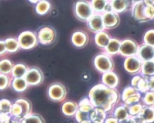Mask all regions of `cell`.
<instances>
[{
	"label": "cell",
	"mask_w": 154,
	"mask_h": 123,
	"mask_svg": "<svg viewBox=\"0 0 154 123\" xmlns=\"http://www.w3.org/2000/svg\"><path fill=\"white\" fill-rule=\"evenodd\" d=\"M108 3L107 0H92L91 2L95 13L100 14H102L105 11Z\"/></svg>",
	"instance_id": "d4e9b609"
},
{
	"label": "cell",
	"mask_w": 154,
	"mask_h": 123,
	"mask_svg": "<svg viewBox=\"0 0 154 123\" xmlns=\"http://www.w3.org/2000/svg\"><path fill=\"white\" fill-rule=\"evenodd\" d=\"M14 64L7 58H3L0 61V73L5 74H11Z\"/></svg>",
	"instance_id": "7402d4cb"
},
{
	"label": "cell",
	"mask_w": 154,
	"mask_h": 123,
	"mask_svg": "<svg viewBox=\"0 0 154 123\" xmlns=\"http://www.w3.org/2000/svg\"><path fill=\"white\" fill-rule=\"evenodd\" d=\"M102 14L106 29L114 28L119 24L120 18L118 13L114 11H105Z\"/></svg>",
	"instance_id": "30bf717a"
},
{
	"label": "cell",
	"mask_w": 154,
	"mask_h": 123,
	"mask_svg": "<svg viewBox=\"0 0 154 123\" xmlns=\"http://www.w3.org/2000/svg\"><path fill=\"white\" fill-rule=\"evenodd\" d=\"M127 0H112L111 3L112 10L117 13L125 11L127 7Z\"/></svg>",
	"instance_id": "cb8c5ba5"
},
{
	"label": "cell",
	"mask_w": 154,
	"mask_h": 123,
	"mask_svg": "<svg viewBox=\"0 0 154 123\" xmlns=\"http://www.w3.org/2000/svg\"><path fill=\"white\" fill-rule=\"evenodd\" d=\"M152 116H153L152 112L149 109H146L143 111V113H142L143 118L145 119H149L152 117Z\"/></svg>",
	"instance_id": "e575fe53"
},
{
	"label": "cell",
	"mask_w": 154,
	"mask_h": 123,
	"mask_svg": "<svg viewBox=\"0 0 154 123\" xmlns=\"http://www.w3.org/2000/svg\"><path fill=\"white\" fill-rule=\"evenodd\" d=\"M37 35L39 43L43 45H50L54 42L56 33L52 28L44 26L38 30Z\"/></svg>",
	"instance_id": "52a82bcc"
},
{
	"label": "cell",
	"mask_w": 154,
	"mask_h": 123,
	"mask_svg": "<svg viewBox=\"0 0 154 123\" xmlns=\"http://www.w3.org/2000/svg\"><path fill=\"white\" fill-rule=\"evenodd\" d=\"M139 55L143 59H149V58L153 56V52L152 49L149 48L148 46H144L140 50Z\"/></svg>",
	"instance_id": "4dcf8cb0"
},
{
	"label": "cell",
	"mask_w": 154,
	"mask_h": 123,
	"mask_svg": "<svg viewBox=\"0 0 154 123\" xmlns=\"http://www.w3.org/2000/svg\"><path fill=\"white\" fill-rule=\"evenodd\" d=\"M31 110V104L30 102L25 98H19L12 104L11 115L22 119L26 116L30 114Z\"/></svg>",
	"instance_id": "3957f363"
},
{
	"label": "cell",
	"mask_w": 154,
	"mask_h": 123,
	"mask_svg": "<svg viewBox=\"0 0 154 123\" xmlns=\"http://www.w3.org/2000/svg\"><path fill=\"white\" fill-rule=\"evenodd\" d=\"M72 44L76 47L81 48L84 47L88 41V36L87 32L81 30L74 32L71 37Z\"/></svg>",
	"instance_id": "7c38bea8"
},
{
	"label": "cell",
	"mask_w": 154,
	"mask_h": 123,
	"mask_svg": "<svg viewBox=\"0 0 154 123\" xmlns=\"http://www.w3.org/2000/svg\"><path fill=\"white\" fill-rule=\"evenodd\" d=\"M140 65L139 59L134 56L128 57L124 61L125 69L130 73L137 72L140 68Z\"/></svg>",
	"instance_id": "2e32d148"
},
{
	"label": "cell",
	"mask_w": 154,
	"mask_h": 123,
	"mask_svg": "<svg viewBox=\"0 0 154 123\" xmlns=\"http://www.w3.org/2000/svg\"><path fill=\"white\" fill-rule=\"evenodd\" d=\"M121 123H134V121L131 119H125L124 121H121Z\"/></svg>",
	"instance_id": "f35d334b"
},
{
	"label": "cell",
	"mask_w": 154,
	"mask_h": 123,
	"mask_svg": "<svg viewBox=\"0 0 154 123\" xmlns=\"http://www.w3.org/2000/svg\"><path fill=\"white\" fill-rule=\"evenodd\" d=\"M20 49L28 50L35 47L38 43L37 35L30 31L22 32L17 37Z\"/></svg>",
	"instance_id": "5b68a950"
},
{
	"label": "cell",
	"mask_w": 154,
	"mask_h": 123,
	"mask_svg": "<svg viewBox=\"0 0 154 123\" xmlns=\"http://www.w3.org/2000/svg\"><path fill=\"white\" fill-rule=\"evenodd\" d=\"M29 1L32 3H36V2H38L40 0H29Z\"/></svg>",
	"instance_id": "ab89813d"
},
{
	"label": "cell",
	"mask_w": 154,
	"mask_h": 123,
	"mask_svg": "<svg viewBox=\"0 0 154 123\" xmlns=\"http://www.w3.org/2000/svg\"><path fill=\"white\" fill-rule=\"evenodd\" d=\"M11 86L15 91L23 92L28 88L29 85L25 77H17L12 79Z\"/></svg>",
	"instance_id": "e0dca14e"
},
{
	"label": "cell",
	"mask_w": 154,
	"mask_h": 123,
	"mask_svg": "<svg viewBox=\"0 0 154 123\" xmlns=\"http://www.w3.org/2000/svg\"><path fill=\"white\" fill-rule=\"evenodd\" d=\"M121 41L116 38H111L108 44L103 49V52L110 56H114L120 53Z\"/></svg>",
	"instance_id": "9a60e30c"
},
{
	"label": "cell",
	"mask_w": 154,
	"mask_h": 123,
	"mask_svg": "<svg viewBox=\"0 0 154 123\" xmlns=\"http://www.w3.org/2000/svg\"><path fill=\"white\" fill-rule=\"evenodd\" d=\"M111 37L105 31H102L96 33L94 36V43L96 45L101 49H104L108 44Z\"/></svg>",
	"instance_id": "5bb4252c"
},
{
	"label": "cell",
	"mask_w": 154,
	"mask_h": 123,
	"mask_svg": "<svg viewBox=\"0 0 154 123\" xmlns=\"http://www.w3.org/2000/svg\"><path fill=\"white\" fill-rule=\"evenodd\" d=\"M101 80L103 84L112 88H116L119 82L118 76L113 71L102 73Z\"/></svg>",
	"instance_id": "4fadbf2b"
},
{
	"label": "cell",
	"mask_w": 154,
	"mask_h": 123,
	"mask_svg": "<svg viewBox=\"0 0 154 123\" xmlns=\"http://www.w3.org/2000/svg\"><path fill=\"white\" fill-rule=\"evenodd\" d=\"M146 2H147V3H154V0H146Z\"/></svg>",
	"instance_id": "60d3db41"
},
{
	"label": "cell",
	"mask_w": 154,
	"mask_h": 123,
	"mask_svg": "<svg viewBox=\"0 0 154 123\" xmlns=\"http://www.w3.org/2000/svg\"><path fill=\"white\" fill-rule=\"evenodd\" d=\"M79 109L78 104L75 101H65L62 106V112L63 113L69 116H73L76 114V112Z\"/></svg>",
	"instance_id": "d6986e66"
},
{
	"label": "cell",
	"mask_w": 154,
	"mask_h": 123,
	"mask_svg": "<svg viewBox=\"0 0 154 123\" xmlns=\"http://www.w3.org/2000/svg\"><path fill=\"white\" fill-rule=\"evenodd\" d=\"M7 52L6 45L5 43V40H1L0 41V56L2 57L5 53Z\"/></svg>",
	"instance_id": "d590c367"
},
{
	"label": "cell",
	"mask_w": 154,
	"mask_h": 123,
	"mask_svg": "<svg viewBox=\"0 0 154 123\" xmlns=\"http://www.w3.org/2000/svg\"><path fill=\"white\" fill-rule=\"evenodd\" d=\"M24 77L29 86H37L43 82L44 76L42 70L39 68L32 67L28 68Z\"/></svg>",
	"instance_id": "ba28073f"
},
{
	"label": "cell",
	"mask_w": 154,
	"mask_h": 123,
	"mask_svg": "<svg viewBox=\"0 0 154 123\" xmlns=\"http://www.w3.org/2000/svg\"><path fill=\"white\" fill-rule=\"evenodd\" d=\"M43 119L36 114H29L20 120V123H43Z\"/></svg>",
	"instance_id": "f546056e"
},
{
	"label": "cell",
	"mask_w": 154,
	"mask_h": 123,
	"mask_svg": "<svg viewBox=\"0 0 154 123\" xmlns=\"http://www.w3.org/2000/svg\"><path fill=\"white\" fill-rule=\"evenodd\" d=\"M106 112L98 107H94V109L90 112V120L93 122L95 123H102L106 119Z\"/></svg>",
	"instance_id": "ac0fdd59"
},
{
	"label": "cell",
	"mask_w": 154,
	"mask_h": 123,
	"mask_svg": "<svg viewBox=\"0 0 154 123\" xmlns=\"http://www.w3.org/2000/svg\"><path fill=\"white\" fill-rule=\"evenodd\" d=\"M88 96L94 107L100 108L106 112L111 111L120 99V94L116 88L108 87L102 83L93 86Z\"/></svg>",
	"instance_id": "6da1fadb"
},
{
	"label": "cell",
	"mask_w": 154,
	"mask_h": 123,
	"mask_svg": "<svg viewBox=\"0 0 154 123\" xmlns=\"http://www.w3.org/2000/svg\"><path fill=\"white\" fill-rule=\"evenodd\" d=\"M143 70L144 73L149 74L154 71V65L152 63H146L143 67Z\"/></svg>",
	"instance_id": "836d02e7"
},
{
	"label": "cell",
	"mask_w": 154,
	"mask_h": 123,
	"mask_svg": "<svg viewBox=\"0 0 154 123\" xmlns=\"http://www.w3.org/2000/svg\"><path fill=\"white\" fill-rule=\"evenodd\" d=\"M12 104L11 101L7 99H2L0 101V111L1 114L10 115Z\"/></svg>",
	"instance_id": "83f0119b"
},
{
	"label": "cell",
	"mask_w": 154,
	"mask_h": 123,
	"mask_svg": "<svg viewBox=\"0 0 154 123\" xmlns=\"http://www.w3.org/2000/svg\"><path fill=\"white\" fill-rule=\"evenodd\" d=\"M93 64L95 68L101 73L112 71L114 67L111 56L105 52L97 54L94 57Z\"/></svg>",
	"instance_id": "277c9868"
},
{
	"label": "cell",
	"mask_w": 154,
	"mask_h": 123,
	"mask_svg": "<svg viewBox=\"0 0 154 123\" xmlns=\"http://www.w3.org/2000/svg\"><path fill=\"white\" fill-rule=\"evenodd\" d=\"M7 53H13L17 52L20 49L19 43L17 38L10 37L5 40Z\"/></svg>",
	"instance_id": "44dd1931"
},
{
	"label": "cell",
	"mask_w": 154,
	"mask_h": 123,
	"mask_svg": "<svg viewBox=\"0 0 154 123\" xmlns=\"http://www.w3.org/2000/svg\"><path fill=\"white\" fill-rule=\"evenodd\" d=\"M78 106H79L78 109H79L81 111L86 112H91L94 109V106L91 103L88 97H86L82 99L79 101Z\"/></svg>",
	"instance_id": "4316f807"
},
{
	"label": "cell",
	"mask_w": 154,
	"mask_h": 123,
	"mask_svg": "<svg viewBox=\"0 0 154 123\" xmlns=\"http://www.w3.org/2000/svg\"><path fill=\"white\" fill-rule=\"evenodd\" d=\"M28 68H29L25 64H16L14 65L13 70L10 75L13 78L24 77L28 71Z\"/></svg>",
	"instance_id": "ffe728a7"
},
{
	"label": "cell",
	"mask_w": 154,
	"mask_h": 123,
	"mask_svg": "<svg viewBox=\"0 0 154 123\" xmlns=\"http://www.w3.org/2000/svg\"><path fill=\"white\" fill-rule=\"evenodd\" d=\"M66 94L67 90L65 86L61 83H53L48 88V97L53 101L60 102L64 101L66 98Z\"/></svg>",
	"instance_id": "8992f818"
},
{
	"label": "cell",
	"mask_w": 154,
	"mask_h": 123,
	"mask_svg": "<svg viewBox=\"0 0 154 123\" xmlns=\"http://www.w3.org/2000/svg\"><path fill=\"white\" fill-rule=\"evenodd\" d=\"M87 27L93 32L97 33L106 29L104 25L102 14L94 13L91 17L87 22Z\"/></svg>",
	"instance_id": "9c48e42d"
},
{
	"label": "cell",
	"mask_w": 154,
	"mask_h": 123,
	"mask_svg": "<svg viewBox=\"0 0 154 123\" xmlns=\"http://www.w3.org/2000/svg\"><path fill=\"white\" fill-rule=\"evenodd\" d=\"M137 48L135 43L130 39H125L121 41L120 54L123 56L129 57L135 55Z\"/></svg>",
	"instance_id": "8fae6325"
},
{
	"label": "cell",
	"mask_w": 154,
	"mask_h": 123,
	"mask_svg": "<svg viewBox=\"0 0 154 123\" xmlns=\"http://www.w3.org/2000/svg\"><path fill=\"white\" fill-rule=\"evenodd\" d=\"M135 94H136L135 89L132 87H127L122 92V99L123 101H125L126 99Z\"/></svg>",
	"instance_id": "d6a6232c"
},
{
	"label": "cell",
	"mask_w": 154,
	"mask_h": 123,
	"mask_svg": "<svg viewBox=\"0 0 154 123\" xmlns=\"http://www.w3.org/2000/svg\"><path fill=\"white\" fill-rule=\"evenodd\" d=\"M51 5L49 2L45 0L40 1L35 7V11L39 15L46 14L49 11Z\"/></svg>",
	"instance_id": "484cf974"
},
{
	"label": "cell",
	"mask_w": 154,
	"mask_h": 123,
	"mask_svg": "<svg viewBox=\"0 0 154 123\" xmlns=\"http://www.w3.org/2000/svg\"><path fill=\"white\" fill-rule=\"evenodd\" d=\"M12 79L11 75L0 73V89L4 90L8 88L11 84Z\"/></svg>",
	"instance_id": "f1b7e54d"
},
{
	"label": "cell",
	"mask_w": 154,
	"mask_h": 123,
	"mask_svg": "<svg viewBox=\"0 0 154 123\" xmlns=\"http://www.w3.org/2000/svg\"><path fill=\"white\" fill-rule=\"evenodd\" d=\"M90 112H86L80 110L79 109L78 110L75 114L76 119L78 122H82L84 121L90 120Z\"/></svg>",
	"instance_id": "1f68e13d"
},
{
	"label": "cell",
	"mask_w": 154,
	"mask_h": 123,
	"mask_svg": "<svg viewBox=\"0 0 154 123\" xmlns=\"http://www.w3.org/2000/svg\"><path fill=\"white\" fill-rule=\"evenodd\" d=\"M105 123H118V120L114 116L105 119Z\"/></svg>",
	"instance_id": "8d00e7d4"
},
{
	"label": "cell",
	"mask_w": 154,
	"mask_h": 123,
	"mask_svg": "<svg viewBox=\"0 0 154 123\" xmlns=\"http://www.w3.org/2000/svg\"><path fill=\"white\" fill-rule=\"evenodd\" d=\"M74 13L79 20L87 22L95 12L91 3L86 1H79L74 6Z\"/></svg>",
	"instance_id": "7a4b0ae2"
},
{
	"label": "cell",
	"mask_w": 154,
	"mask_h": 123,
	"mask_svg": "<svg viewBox=\"0 0 154 123\" xmlns=\"http://www.w3.org/2000/svg\"><path fill=\"white\" fill-rule=\"evenodd\" d=\"M127 108L126 105L116 107L114 110V116L119 121L126 119L128 115Z\"/></svg>",
	"instance_id": "603a6c76"
},
{
	"label": "cell",
	"mask_w": 154,
	"mask_h": 123,
	"mask_svg": "<svg viewBox=\"0 0 154 123\" xmlns=\"http://www.w3.org/2000/svg\"><path fill=\"white\" fill-rule=\"evenodd\" d=\"M147 40H149L150 43H152V44L154 43V34H152L151 36H150V37L148 36Z\"/></svg>",
	"instance_id": "74e56055"
}]
</instances>
